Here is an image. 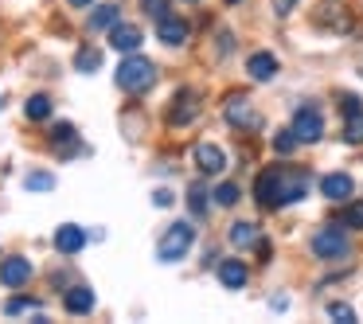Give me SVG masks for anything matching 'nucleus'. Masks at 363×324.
I'll return each mask as SVG.
<instances>
[{"mask_svg": "<svg viewBox=\"0 0 363 324\" xmlns=\"http://www.w3.org/2000/svg\"><path fill=\"white\" fill-rule=\"evenodd\" d=\"M118 86L125 90V94H145V90L157 86V63H149L145 55H125L118 67Z\"/></svg>", "mask_w": 363, "mask_h": 324, "instance_id": "nucleus-1", "label": "nucleus"}, {"mask_svg": "<svg viewBox=\"0 0 363 324\" xmlns=\"http://www.w3.org/2000/svg\"><path fill=\"white\" fill-rule=\"evenodd\" d=\"M191 242H196V227H191V223H168V230L160 235V242H157V258L172 266V262L188 258Z\"/></svg>", "mask_w": 363, "mask_h": 324, "instance_id": "nucleus-2", "label": "nucleus"}, {"mask_svg": "<svg viewBox=\"0 0 363 324\" xmlns=\"http://www.w3.org/2000/svg\"><path fill=\"white\" fill-rule=\"evenodd\" d=\"M313 254L320 262H344L347 254H352V238H347L344 227H336V223H328V227H320L313 235Z\"/></svg>", "mask_w": 363, "mask_h": 324, "instance_id": "nucleus-3", "label": "nucleus"}, {"mask_svg": "<svg viewBox=\"0 0 363 324\" xmlns=\"http://www.w3.org/2000/svg\"><path fill=\"white\" fill-rule=\"evenodd\" d=\"M285 176H289V168H281V164L266 168V172L254 180V199H258L262 207H285Z\"/></svg>", "mask_w": 363, "mask_h": 324, "instance_id": "nucleus-4", "label": "nucleus"}, {"mask_svg": "<svg viewBox=\"0 0 363 324\" xmlns=\"http://www.w3.org/2000/svg\"><path fill=\"white\" fill-rule=\"evenodd\" d=\"M313 24L324 28V32L344 35V32H352V28H355V16H352V9H347V4H340V0H324V4H316Z\"/></svg>", "mask_w": 363, "mask_h": 324, "instance_id": "nucleus-5", "label": "nucleus"}, {"mask_svg": "<svg viewBox=\"0 0 363 324\" xmlns=\"http://www.w3.org/2000/svg\"><path fill=\"white\" fill-rule=\"evenodd\" d=\"M293 133H297L301 145H316L324 137V113L316 110V106H301L297 113H293Z\"/></svg>", "mask_w": 363, "mask_h": 324, "instance_id": "nucleus-6", "label": "nucleus"}, {"mask_svg": "<svg viewBox=\"0 0 363 324\" xmlns=\"http://www.w3.org/2000/svg\"><path fill=\"white\" fill-rule=\"evenodd\" d=\"M199 118V90H176L172 106H168V125L184 129Z\"/></svg>", "mask_w": 363, "mask_h": 324, "instance_id": "nucleus-7", "label": "nucleus"}, {"mask_svg": "<svg viewBox=\"0 0 363 324\" xmlns=\"http://www.w3.org/2000/svg\"><path fill=\"white\" fill-rule=\"evenodd\" d=\"M223 118H227L235 129H258L262 125L258 110L250 106V98H246V94H230L227 106H223Z\"/></svg>", "mask_w": 363, "mask_h": 324, "instance_id": "nucleus-8", "label": "nucleus"}, {"mask_svg": "<svg viewBox=\"0 0 363 324\" xmlns=\"http://www.w3.org/2000/svg\"><path fill=\"white\" fill-rule=\"evenodd\" d=\"M32 281V262L12 254V258L0 262V285H9V289H20V285Z\"/></svg>", "mask_w": 363, "mask_h": 324, "instance_id": "nucleus-9", "label": "nucleus"}, {"mask_svg": "<svg viewBox=\"0 0 363 324\" xmlns=\"http://www.w3.org/2000/svg\"><path fill=\"white\" fill-rule=\"evenodd\" d=\"M141 43H145V35H141V28H137V24H121V20H118V24L110 28V48L121 51V55H133Z\"/></svg>", "mask_w": 363, "mask_h": 324, "instance_id": "nucleus-10", "label": "nucleus"}, {"mask_svg": "<svg viewBox=\"0 0 363 324\" xmlns=\"http://www.w3.org/2000/svg\"><path fill=\"white\" fill-rule=\"evenodd\" d=\"M196 168L203 176H219L223 168H227V152H223L219 145H211V141L196 145Z\"/></svg>", "mask_w": 363, "mask_h": 324, "instance_id": "nucleus-11", "label": "nucleus"}, {"mask_svg": "<svg viewBox=\"0 0 363 324\" xmlns=\"http://www.w3.org/2000/svg\"><path fill=\"white\" fill-rule=\"evenodd\" d=\"M352 191H355V180L347 172H328V176H320V196L324 199H352Z\"/></svg>", "mask_w": 363, "mask_h": 324, "instance_id": "nucleus-12", "label": "nucleus"}, {"mask_svg": "<svg viewBox=\"0 0 363 324\" xmlns=\"http://www.w3.org/2000/svg\"><path fill=\"white\" fill-rule=\"evenodd\" d=\"M157 40L164 43V48H180V43L188 40V20H176V16L157 20Z\"/></svg>", "mask_w": 363, "mask_h": 324, "instance_id": "nucleus-13", "label": "nucleus"}, {"mask_svg": "<svg viewBox=\"0 0 363 324\" xmlns=\"http://www.w3.org/2000/svg\"><path fill=\"white\" fill-rule=\"evenodd\" d=\"M82 246H86V230H82V227L63 223V227L55 230V250H59V254H79Z\"/></svg>", "mask_w": 363, "mask_h": 324, "instance_id": "nucleus-14", "label": "nucleus"}, {"mask_svg": "<svg viewBox=\"0 0 363 324\" xmlns=\"http://www.w3.org/2000/svg\"><path fill=\"white\" fill-rule=\"evenodd\" d=\"M48 141H51L55 152H74L79 149V129H74L71 121H59V125L48 129Z\"/></svg>", "mask_w": 363, "mask_h": 324, "instance_id": "nucleus-15", "label": "nucleus"}, {"mask_svg": "<svg viewBox=\"0 0 363 324\" xmlns=\"http://www.w3.org/2000/svg\"><path fill=\"white\" fill-rule=\"evenodd\" d=\"M246 74H250L254 82H269L277 74V59L269 55V51H254V55L246 59Z\"/></svg>", "mask_w": 363, "mask_h": 324, "instance_id": "nucleus-16", "label": "nucleus"}, {"mask_svg": "<svg viewBox=\"0 0 363 324\" xmlns=\"http://www.w3.org/2000/svg\"><path fill=\"white\" fill-rule=\"evenodd\" d=\"M63 308H67V313H74V316L90 313V308H94V289H86V285H74V289H67Z\"/></svg>", "mask_w": 363, "mask_h": 324, "instance_id": "nucleus-17", "label": "nucleus"}, {"mask_svg": "<svg viewBox=\"0 0 363 324\" xmlns=\"http://www.w3.org/2000/svg\"><path fill=\"white\" fill-rule=\"evenodd\" d=\"M246 277H250V269H246L238 258L219 262V281L227 285V289H242V285H246Z\"/></svg>", "mask_w": 363, "mask_h": 324, "instance_id": "nucleus-18", "label": "nucleus"}, {"mask_svg": "<svg viewBox=\"0 0 363 324\" xmlns=\"http://www.w3.org/2000/svg\"><path fill=\"white\" fill-rule=\"evenodd\" d=\"M118 20H121V9H118V4H98V9L90 12V32H110Z\"/></svg>", "mask_w": 363, "mask_h": 324, "instance_id": "nucleus-19", "label": "nucleus"}, {"mask_svg": "<svg viewBox=\"0 0 363 324\" xmlns=\"http://www.w3.org/2000/svg\"><path fill=\"white\" fill-rule=\"evenodd\" d=\"M230 242H235L238 250H246V246H258V242H262V230L254 227V223H235V227H230Z\"/></svg>", "mask_w": 363, "mask_h": 324, "instance_id": "nucleus-20", "label": "nucleus"}, {"mask_svg": "<svg viewBox=\"0 0 363 324\" xmlns=\"http://www.w3.org/2000/svg\"><path fill=\"white\" fill-rule=\"evenodd\" d=\"M24 113H28V121H48L51 118V98L48 94H32L28 106H24Z\"/></svg>", "mask_w": 363, "mask_h": 324, "instance_id": "nucleus-21", "label": "nucleus"}, {"mask_svg": "<svg viewBox=\"0 0 363 324\" xmlns=\"http://www.w3.org/2000/svg\"><path fill=\"white\" fill-rule=\"evenodd\" d=\"M98 67H102V51H98V48H82L79 55H74V71H82V74H94Z\"/></svg>", "mask_w": 363, "mask_h": 324, "instance_id": "nucleus-22", "label": "nucleus"}, {"mask_svg": "<svg viewBox=\"0 0 363 324\" xmlns=\"http://www.w3.org/2000/svg\"><path fill=\"white\" fill-rule=\"evenodd\" d=\"M211 199H215L219 207H235L238 199H242V191H238V184H219V188L211 191Z\"/></svg>", "mask_w": 363, "mask_h": 324, "instance_id": "nucleus-23", "label": "nucleus"}, {"mask_svg": "<svg viewBox=\"0 0 363 324\" xmlns=\"http://www.w3.org/2000/svg\"><path fill=\"white\" fill-rule=\"evenodd\" d=\"M344 141L347 145H363V110L344 121Z\"/></svg>", "mask_w": 363, "mask_h": 324, "instance_id": "nucleus-24", "label": "nucleus"}, {"mask_svg": "<svg viewBox=\"0 0 363 324\" xmlns=\"http://www.w3.org/2000/svg\"><path fill=\"white\" fill-rule=\"evenodd\" d=\"M24 188L28 191H51V188H55V176H51V172H28L24 176Z\"/></svg>", "mask_w": 363, "mask_h": 324, "instance_id": "nucleus-25", "label": "nucleus"}, {"mask_svg": "<svg viewBox=\"0 0 363 324\" xmlns=\"http://www.w3.org/2000/svg\"><path fill=\"white\" fill-rule=\"evenodd\" d=\"M297 145H301V141H297V133H293V129H281V133L274 137V152H277V157H289Z\"/></svg>", "mask_w": 363, "mask_h": 324, "instance_id": "nucleus-26", "label": "nucleus"}, {"mask_svg": "<svg viewBox=\"0 0 363 324\" xmlns=\"http://www.w3.org/2000/svg\"><path fill=\"white\" fill-rule=\"evenodd\" d=\"M188 207L196 215L207 211V188H203V184H191V188H188Z\"/></svg>", "mask_w": 363, "mask_h": 324, "instance_id": "nucleus-27", "label": "nucleus"}, {"mask_svg": "<svg viewBox=\"0 0 363 324\" xmlns=\"http://www.w3.org/2000/svg\"><path fill=\"white\" fill-rule=\"evenodd\" d=\"M344 223H347V227H355V230H363V199H355V203H347V211H344Z\"/></svg>", "mask_w": 363, "mask_h": 324, "instance_id": "nucleus-28", "label": "nucleus"}, {"mask_svg": "<svg viewBox=\"0 0 363 324\" xmlns=\"http://www.w3.org/2000/svg\"><path fill=\"white\" fill-rule=\"evenodd\" d=\"M141 9L149 12L152 20H164V16H172V12H168V0H141Z\"/></svg>", "mask_w": 363, "mask_h": 324, "instance_id": "nucleus-29", "label": "nucleus"}, {"mask_svg": "<svg viewBox=\"0 0 363 324\" xmlns=\"http://www.w3.org/2000/svg\"><path fill=\"white\" fill-rule=\"evenodd\" d=\"M328 316H332V320H340V324H352L355 320L352 305H340V301H336V305H328Z\"/></svg>", "mask_w": 363, "mask_h": 324, "instance_id": "nucleus-30", "label": "nucleus"}, {"mask_svg": "<svg viewBox=\"0 0 363 324\" xmlns=\"http://www.w3.org/2000/svg\"><path fill=\"white\" fill-rule=\"evenodd\" d=\"M363 106H359V98L355 94H340V113H344V118H352V113H359Z\"/></svg>", "mask_w": 363, "mask_h": 324, "instance_id": "nucleus-31", "label": "nucleus"}, {"mask_svg": "<svg viewBox=\"0 0 363 324\" xmlns=\"http://www.w3.org/2000/svg\"><path fill=\"white\" fill-rule=\"evenodd\" d=\"M28 308H35V301H28V297H12L9 305H4V313L16 316V313H28Z\"/></svg>", "mask_w": 363, "mask_h": 324, "instance_id": "nucleus-32", "label": "nucleus"}, {"mask_svg": "<svg viewBox=\"0 0 363 324\" xmlns=\"http://www.w3.org/2000/svg\"><path fill=\"white\" fill-rule=\"evenodd\" d=\"M152 203H157V207H172V203H176V196H172L168 188H160V191H152Z\"/></svg>", "mask_w": 363, "mask_h": 324, "instance_id": "nucleus-33", "label": "nucleus"}, {"mask_svg": "<svg viewBox=\"0 0 363 324\" xmlns=\"http://www.w3.org/2000/svg\"><path fill=\"white\" fill-rule=\"evenodd\" d=\"M293 9H297V0H274V12H277V16H289Z\"/></svg>", "mask_w": 363, "mask_h": 324, "instance_id": "nucleus-34", "label": "nucleus"}, {"mask_svg": "<svg viewBox=\"0 0 363 324\" xmlns=\"http://www.w3.org/2000/svg\"><path fill=\"white\" fill-rule=\"evenodd\" d=\"M230 48H235V40H230V32L219 35V55H230Z\"/></svg>", "mask_w": 363, "mask_h": 324, "instance_id": "nucleus-35", "label": "nucleus"}, {"mask_svg": "<svg viewBox=\"0 0 363 324\" xmlns=\"http://www.w3.org/2000/svg\"><path fill=\"white\" fill-rule=\"evenodd\" d=\"M94 0H71V9H90Z\"/></svg>", "mask_w": 363, "mask_h": 324, "instance_id": "nucleus-36", "label": "nucleus"}, {"mask_svg": "<svg viewBox=\"0 0 363 324\" xmlns=\"http://www.w3.org/2000/svg\"><path fill=\"white\" fill-rule=\"evenodd\" d=\"M223 4H238V0H223Z\"/></svg>", "mask_w": 363, "mask_h": 324, "instance_id": "nucleus-37", "label": "nucleus"}, {"mask_svg": "<svg viewBox=\"0 0 363 324\" xmlns=\"http://www.w3.org/2000/svg\"><path fill=\"white\" fill-rule=\"evenodd\" d=\"M191 4H196V0H191Z\"/></svg>", "mask_w": 363, "mask_h": 324, "instance_id": "nucleus-38", "label": "nucleus"}]
</instances>
